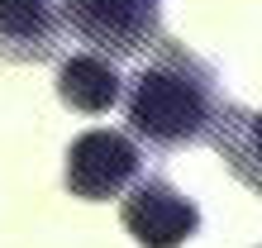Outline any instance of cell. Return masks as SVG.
<instances>
[{
    "instance_id": "6da1fadb",
    "label": "cell",
    "mask_w": 262,
    "mask_h": 248,
    "mask_svg": "<svg viewBox=\"0 0 262 248\" xmlns=\"http://www.w3.org/2000/svg\"><path fill=\"white\" fill-rule=\"evenodd\" d=\"M220 76L205 57H195L186 43L158 38L148 48V62L134 72L124 91V115L129 129L148 148H186L210 138V124L220 115Z\"/></svg>"
},
{
    "instance_id": "7a4b0ae2",
    "label": "cell",
    "mask_w": 262,
    "mask_h": 248,
    "mask_svg": "<svg viewBox=\"0 0 262 248\" xmlns=\"http://www.w3.org/2000/svg\"><path fill=\"white\" fill-rule=\"evenodd\" d=\"M62 29L105 57H138L162 38V0H62Z\"/></svg>"
},
{
    "instance_id": "3957f363",
    "label": "cell",
    "mask_w": 262,
    "mask_h": 248,
    "mask_svg": "<svg viewBox=\"0 0 262 248\" xmlns=\"http://www.w3.org/2000/svg\"><path fill=\"white\" fill-rule=\"evenodd\" d=\"M143 172V153L129 134L119 129H86L81 138H72L67 148V167H62V181L72 196L81 200H110V196H124L129 186Z\"/></svg>"
},
{
    "instance_id": "277c9868",
    "label": "cell",
    "mask_w": 262,
    "mask_h": 248,
    "mask_svg": "<svg viewBox=\"0 0 262 248\" xmlns=\"http://www.w3.org/2000/svg\"><path fill=\"white\" fill-rule=\"evenodd\" d=\"M119 220H124V229L134 234V243H143V248H181L186 239H195L200 210L172 181L138 177L134 191L124 196V205H119Z\"/></svg>"
},
{
    "instance_id": "5b68a950",
    "label": "cell",
    "mask_w": 262,
    "mask_h": 248,
    "mask_svg": "<svg viewBox=\"0 0 262 248\" xmlns=\"http://www.w3.org/2000/svg\"><path fill=\"white\" fill-rule=\"evenodd\" d=\"M62 38V10L53 0H0V62H48Z\"/></svg>"
},
{
    "instance_id": "8992f818",
    "label": "cell",
    "mask_w": 262,
    "mask_h": 248,
    "mask_svg": "<svg viewBox=\"0 0 262 248\" xmlns=\"http://www.w3.org/2000/svg\"><path fill=\"white\" fill-rule=\"evenodd\" d=\"M210 143L253 196H262V110L224 100L210 124Z\"/></svg>"
},
{
    "instance_id": "52a82bcc",
    "label": "cell",
    "mask_w": 262,
    "mask_h": 248,
    "mask_svg": "<svg viewBox=\"0 0 262 248\" xmlns=\"http://www.w3.org/2000/svg\"><path fill=\"white\" fill-rule=\"evenodd\" d=\"M57 96H62L67 110L105 115L119 96H124V81H119V72H115V57H105V53H72L62 67H57Z\"/></svg>"
}]
</instances>
